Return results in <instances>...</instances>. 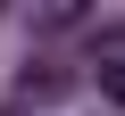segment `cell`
<instances>
[{
	"label": "cell",
	"instance_id": "cell-1",
	"mask_svg": "<svg viewBox=\"0 0 125 116\" xmlns=\"http://www.w3.org/2000/svg\"><path fill=\"white\" fill-rule=\"evenodd\" d=\"M25 91H42V99H58V91H67V75H58V66H42V75H33V66H25Z\"/></svg>",
	"mask_w": 125,
	"mask_h": 116
},
{
	"label": "cell",
	"instance_id": "cell-2",
	"mask_svg": "<svg viewBox=\"0 0 125 116\" xmlns=\"http://www.w3.org/2000/svg\"><path fill=\"white\" fill-rule=\"evenodd\" d=\"M100 91H108V99H125V66H100Z\"/></svg>",
	"mask_w": 125,
	"mask_h": 116
}]
</instances>
